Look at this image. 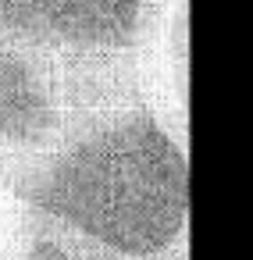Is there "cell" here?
Here are the masks:
<instances>
[{"label": "cell", "mask_w": 253, "mask_h": 260, "mask_svg": "<svg viewBox=\"0 0 253 260\" xmlns=\"http://www.w3.org/2000/svg\"><path fill=\"white\" fill-rule=\"evenodd\" d=\"M157 64L164 68V82L175 89V111L178 121L185 125V96H189V15L185 0H171V8L161 25V43H157Z\"/></svg>", "instance_id": "5b68a950"}, {"label": "cell", "mask_w": 253, "mask_h": 260, "mask_svg": "<svg viewBox=\"0 0 253 260\" xmlns=\"http://www.w3.org/2000/svg\"><path fill=\"white\" fill-rule=\"evenodd\" d=\"M68 118L65 68L0 36V178L47 153Z\"/></svg>", "instance_id": "3957f363"}, {"label": "cell", "mask_w": 253, "mask_h": 260, "mask_svg": "<svg viewBox=\"0 0 253 260\" xmlns=\"http://www.w3.org/2000/svg\"><path fill=\"white\" fill-rule=\"evenodd\" d=\"M171 0H0V36L65 68V82L153 79Z\"/></svg>", "instance_id": "7a4b0ae2"}, {"label": "cell", "mask_w": 253, "mask_h": 260, "mask_svg": "<svg viewBox=\"0 0 253 260\" xmlns=\"http://www.w3.org/2000/svg\"><path fill=\"white\" fill-rule=\"evenodd\" d=\"M11 260H100V246L65 228L61 221L25 207L18 217Z\"/></svg>", "instance_id": "277c9868"}, {"label": "cell", "mask_w": 253, "mask_h": 260, "mask_svg": "<svg viewBox=\"0 0 253 260\" xmlns=\"http://www.w3.org/2000/svg\"><path fill=\"white\" fill-rule=\"evenodd\" d=\"M4 182L25 207L121 256H164L185 246V136L153 100L75 111L61 139Z\"/></svg>", "instance_id": "6da1fadb"}]
</instances>
